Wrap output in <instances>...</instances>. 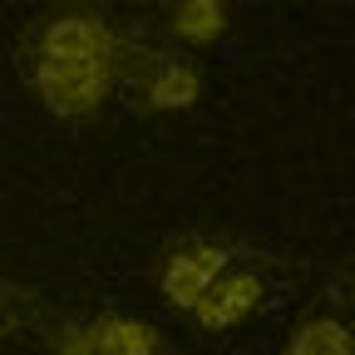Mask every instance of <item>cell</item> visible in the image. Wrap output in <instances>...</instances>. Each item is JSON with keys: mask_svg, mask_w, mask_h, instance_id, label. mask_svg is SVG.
<instances>
[{"mask_svg": "<svg viewBox=\"0 0 355 355\" xmlns=\"http://www.w3.org/2000/svg\"><path fill=\"white\" fill-rule=\"evenodd\" d=\"M128 30L99 6H44L15 40V64L40 109L60 123H89L119 99Z\"/></svg>", "mask_w": 355, "mask_h": 355, "instance_id": "cell-1", "label": "cell"}, {"mask_svg": "<svg viewBox=\"0 0 355 355\" xmlns=\"http://www.w3.org/2000/svg\"><path fill=\"white\" fill-rule=\"evenodd\" d=\"M257 242L237 237V232H207V227H188L178 232L158 247L153 257V291L168 311L178 316H193L198 301L217 286L222 272H232V266L252 252Z\"/></svg>", "mask_w": 355, "mask_h": 355, "instance_id": "cell-2", "label": "cell"}, {"mask_svg": "<svg viewBox=\"0 0 355 355\" xmlns=\"http://www.w3.org/2000/svg\"><path fill=\"white\" fill-rule=\"evenodd\" d=\"M207 89V74L198 64V55L188 50H173L163 40H144V35H128V55H123V79H119V99L144 114H188L198 109Z\"/></svg>", "mask_w": 355, "mask_h": 355, "instance_id": "cell-3", "label": "cell"}, {"mask_svg": "<svg viewBox=\"0 0 355 355\" xmlns=\"http://www.w3.org/2000/svg\"><path fill=\"white\" fill-rule=\"evenodd\" d=\"M272 355H355V252L326 266Z\"/></svg>", "mask_w": 355, "mask_h": 355, "instance_id": "cell-4", "label": "cell"}, {"mask_svg": "<svg viewBox=\"0 0 355 355\" xmlns=\"http://www.w3.org/2000/svg\"><path fill=\"white\" fill-rule=\"evenodd\" d=\"M282 296H286V261L266 247H252L232 272L217 277V286L198 301V311L188 321L202 336H232V331L261 321Z\"/></svg>", "mask_w": 355, "mask_h": 355, "instance_id": "cell-5", "label": "cell"}, {"mask_svg": "<svg viewBox=\"0 0 355 355\" xmlns=\"http://www.w3.org/2000/svg\"><path fill=\"white\" fill-rule=\"evenodd\" d=\"M50 355H173L168 336L128 311H99V316H60L44 331Z\"/></svg>", "mask_w": 355, "mask_h": 355, "instance_id": "cell-6", "label": "cell"}, {"mask_svg": "<svg viewBox=\"0 0 355 355\" xmlns=\"http://www.w3.org/2000/svg\"><path fill=\"white\" fill-rule=\"evenodd\" d=\"M232 35V6L227 0H173L158 10V40L173 50H212Z\"/></svg>", "mask_w": 355, "mask_h": 355, "instance_id": "cell-7", "label": "cell"}, {"mask_svg": "<svg viewBox=\"0 0 355 355\" xmlns=\"http://www.w3.org/2000/svg\"><path fill=\"white\" fill-rule=\"evenodd\" d=\"M35 321H40V291L15 277H0V340L30 331Z\"/></svg>", "mask_w": 355, "mask_h": 355, "instance_id": "cell-8", "label": "cell"}]
</instances>
